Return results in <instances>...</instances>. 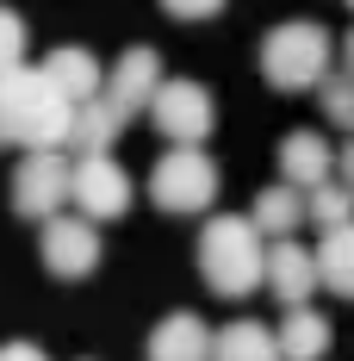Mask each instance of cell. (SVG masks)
Segmentation results:
<instances>
[{
  "label": "cell",
  "instance_id": "obj_7",
  "mask_svg": "<svg viewBox=\"0 0 354 361\" xmlns=\"http://www.w3.org/2000/svg\"><path fill=\"white\" fill-rule=\"evenodd\" d=\"M37 231H44L37 237V255H44V268L56 281H87L100 268V231H94V218L56 212V218H44Z\"/></svg>",
  "mask_w": 354,
  "mask_h": 361
},
{
  "label": "cell",
  "instance_id": "obj_1",
  "mask_svg": "<svg viewBox=\"0 0 354 361\" xmlns=\"http://www.w3.org/2000/svg\"><path fill=\"white\" fill-rule=\"evenodd\" d=\"M75 100L56 94L44 63L0 75V149H69Z\"/></svg>",
  "mask_w": 354,
  "mask_h": 361
},
{
  "label": "cell",
  "instance_id": "obj_20",
  "mask_svg": "<svg viewBox=\"0 0 354 361\" xmlns=\"http://www.w3.org/2000/svg\"><path fill=\"white\" fill-rule=\"evenodd\" d=\"M323 118H329L336 131H354V75L323 81Z\"/></svg>",
  "mask_w": 354,
  "mask_h": 361
},
{
  "label": "cell",
  "instance_id": "obj_8",
  "mask_svg": "<svg viewBox=\"0 0 354 361\" xmlns=\"http://www.w3.org/2000/svg\"><path fill=\"white\" fill-rule=\"evenodd\" d=\"M69 206L81 218H94V224L125 218V212H131V175H125V162H118V156H75V193H69Z\"/></svg>",
  "mask_w": 354,
  "mask_h": 361
},
{
  "label": "cell",
  "instance_id": "obj_26",
  "mask_svg": "<svg viewBox=\"0 0 354 361\" xmlns=\"http://www.w3.org/2000/svg\"><path fill=\"white\" fill-rule=\"evenodd\" d=\"M348 6H354V0H348Z\"/></svg>",
  "mask_w": 354,
  "mask_h": 361
},
{
  "label": "cell",
  "instance_id": "obj_16",
  "mask_svg": "<svg viewBox=\"0 0 354 361\" xmlns=\"http://www.w3.org/2000/svg\"><path fill=\"white\" fill-rule=\"evenodd\" d=\"M255 231L261 237H292L305 218H311V206H305V193L292 187V180H274V187H261V200H255Z\"/></svg>",
  "mask_w": 354,
  "mask_h": 361
},
{
  "label": "cell",
  "instance_id": "obj_4",
  "mask_svg": "<svg viewBox=\"0 0 354 361\" xmlns=\"http://www.w3.org/2000/svg\"><path fill=\"white\" fill-rule=\"evenodd\" d=\"M217 162L206 156V144H175L156 169H149V200L162 206V212L175 218H193V212H212L217 200Z\"/></svg>",
  "mask_w": 354,
  "mask_h": 361
},
{
  "label": "cell",
  "instance_id": "obj_2",
  "mask_svg": "<svg viewBox=\"0 0 354 361\" xmlns=\"http://www.w3.org/2000/svg\"><path fill=\"white\" fill-rule=\"evenodd\" d=\"M199 274L217 299H243V293L267 287V237L255 231V218H206Z\"/></svg>",
  "mask_w": 354,
  "mask_h": 361
},
{
  "label": "cell",
  "instance_id": "obj_10",
  "mask_svg": "<svg viewBox=\"0 0 354 361\" xmlns=\"http://www.w3.org/2000/svg\"><path fill=\"white\" fill-rule=\"evenodd\" d=\"M317 250H305L298 237H274L267 243V293L280 299V305H311V293H317Z\"/></svg>",
  "mask_w": 354,
  "mask_h": 361
},
{
  "label": "cell",
  "instance_id": "obj_14",
  "mask_svg": "<svg viewBox=\"0 0 354 361\" xmlns=\"http://www.w3.org/2000/svg\"><path fill=\"white\" fill-rule=\"evenodd\" d=\"M280 361H323L329 355V318L317 305H286V324L274 330Z\"/></svg>",
  "mask_w": 354,
  "mask_h": 361
},
{
  "label": "cell",
  "instance_id": "obj_15",
  "mask_svg": "<svg viewBox=\"0 0 354 361\" xmlns=\"http://www.w3.org/2000/svg\"><path fill=\"white\" fill-rule=\"evenodd\" d=\"M118 137H125V112L112 106L106 94L87 100V106H75V131H69V149H75V156H112Z\"/></svg>",
  "mask_w": 354,
  "mask_h": 361
},
{
  "label": "cell",
  "instance_id": "obj_12",
  "mask_svg": "<svg viewBox=\"0 0 354 361\" xmlns=\"http://www.w3.org/2000/svg\"><path fill=\"white\" fill-rule=\"evenodd\" d=\"M44 75L56 81V94L75 100V106H87V100H100V94H106V69H100V56H94V50H81V44L50 50V56H44Z\"/></svg>",
  "mask_w": 354,
  "mask_h": 361
},
{
  "label": "cell",
  "instance_id": "obj_9",
  "mask_svg": "<svg viewBox=\"0 0 354 361\" xmlns=\"http://www.w3.org/2000/svg\"><path fill=\"white\" fill-rule=\"evenodd\" d=\"M156 94H162V56H156L149 44H131V50L106 69V100L125 112V118H137V112H149Z\"/></svg>",
  "mask_w": 354,
  "mask_h": 361
},
{
  "label": "cell",
  "instance_id": "obj_21",
  "mask_svg": "<svg viewBox=\"0 0 354 361\" xmlns=\"http://www.w3.org/2000/svg\"><path fill=\"white\" fill-rule=\"evenodd\" d=\"M25 69V19L13 6H0V75Z\"/></svg>",
  "mask_w": 354,
  "mask_h": 361
},
{
  "label": "cell",
  "instance_id": "obj_22",
  "mask_svg": "<svg viewBox=\"0 0 354 361\" xmlns=\"http://www.w3.org/2000/svg\"><path fill=\"white\" fill-rule=\"evenodd\" d=\"M162 13L193 25V19H217V13H224V0H162Z\"/></svg>",
  "mask_w": 354,
  "mask_h": 361
},
{
  "label": "cell",
  "instance_id": "obj_11",
  "mask_svg": "<svg viewBox=\"0 0 354 361\" xmlns=\"http://www.w3.org/2000/svg\"><path fill=\"white\" fill-rule=\"evenodd\" d=\"M212 349H217V330L199 312H168L149 330V361H212Z\"/></svg>",
  "mask_w": 354,
  "mask_h": 361
},
{
  "label": "cell",
  "instance_id": "obj_3",
  "mask_svg": "<svg viewBox=\"0 0 354 361\" xmlns=\"http://www.w3.org/2000/svg\"><path fill=\"white\" fill-rule=\"evenodd\" d=\"M329 56H336V44H329V32H323L317 19H286V25H274V32L261 37V75L280 94L323 87L329 81Z\"/></svg>",
  "mask_w": 354,
  "mask_h": 361
},
{
  "label": "cell",
  "instance_id": "obj_24",
  "mask_svg": "<svg viewBox=\"0 0 354 361\" xmlns=\"http://www.w3.org/2000/svg\"><path fill=\"white\" fill-rule=\"evenodd\" d=\"M336 180H348V187H354V137L336 149Z\"/></svg>",
  "mask_w": 354,
  "mask_h": 361
},
{
  "label": "cell",
  "instance_id": "obj_19",
  "mask_svg": "<svg viewBox=\"0 0 354 361\" xmlns=\"http://www.w3.org/2000/svg\"><path fill=\"white\" fill-rule=\"evenodd\" d=\"M305 206H311V224L342 231V224H354V187H348V180H323V187L305 193Z\"/></svg>",
  "mask_w": 354,
  "mask_h": 361
},
{
  "label": "cell",
  "instance_id": "obj_13",
  "mask_svg": "<svg viewBox=\"0 0 354 361\" xmlns=\"http://www.w3.org/2000/svg\"><path fill=\"white\" fill-rule=\"evenodd\" d=\"M329 175H336V149L323 144L317 131H292V137L280 144V180H292L298 193L323 187Z\"/></svg>",
  "mask_w": 354,
  "mask_h": 361
},
{
  "label": "cell",
  "instance_id": "obj_6",
  "mask_svg": "<svg viewBox=\"0 0 354 361\" xmlns=\"http://www.w3.org/2000/svg\"><path fill=\"white\" fill-rule=\"evenodd\" d=\"M149 118L168 144H206L217 125V100L206 81H162V94L149 100Z\"/></svg>",
  "mask_w": 354,
  "mask_h": 361
},
{
  "label": "cell",
  "instance_id": "obj_5",
  "mask_svg": "<svg viewBox=\"0 0 354 361\" xmlns=\"http://www.w3.org/2000/svg\"><path fill=\"white\" fill-rule=\"evenodd\" d=\"M75 193V162L63 149H25L19 156V169H13V212L44 224V218H56L69 206Z\"/></svg>",
  "mask_w": 354,
  "mask_h": 361
},
{
  "label": "cell",
  "instance_id": "obj_17",
  "mask_svg": "<svg viewBox=\"0 0 354 361\" xmlns=\"http://www.w3.org/2000/svg\"><path fill=\"white\" fill-rule=\"evenodd\" d=\"M317 281L336 293V299H354V224L323 231V243H317Z\"/></svg>",
  "mask_w": 354,
  "mask_h": 361
},
{
  "label": "cell",
  "instance_id": "obj_18",
  "mask_svg": "<svg viewBox=\"0 0 354 361\" xmlns=\"http://www.w3.org/2000/svg\"><path fill=\"white\" fill-rule=\"evenodd\" d=\"M212 361H280V343H274V330L243 318V324H224L217 330V349Z\"/></svg>",
  "mask_w": 354,
  "mask_h": 361
},
{
  "label": "cell",
  "instance_id": "obj_23",
  "mask_svg": "<svg viewBox=\"0 0 354 361\" xmlns=\"http://www.w3.org/2000/svg\"><path fill=\"white\" fill-rule=\"evenodd\" d=\"M0 361H50L37 343H0Z\"/></svg>",
  "mask_w": 354,
  "mask_h": 361
},
{
  "label": "cell",
  "instance_id": "obj_25",
  "mask_svg": "<svg viewBox=\"0 0 354 361\" xmlns=\"http://www.w3.org/2000/svg\"><path fill=\"white\" fill-rule=\"evenodd\" d=\"M342 63H348V75H354V32H348V44H342Z\"/></svg>",
  "mask_w": 354,
  "mask_h": 361
}]
</instances>
